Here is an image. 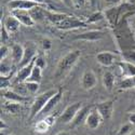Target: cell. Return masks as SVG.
Listing matches in <instances>:
<instances>
[{"instance_id": "836d02e7", "label": "cell", "mask_w": 135, "mask_h": 135, "mask_svg": "<svg viewBox=\"0 0 135 135\" xmlns=\"http://www.w3.org/2000/svg\"><path fill=\"white\" fill-rule=\"evenodd\" d=\"M33 62H35V65H36V66H38V67H40L41 69L46 68V66H47L46 59H44V56H43L42 54L37 55L36 57H35V60H33Z\"/></svg>"}, {"instance_id": "44dd1931", "label": "cell", "mask_w": 135, "mask_h": 135, "mask_svg": "<svg viewBox=\"0 0 135 135\" xmlns=\"http://www.w3.org/2000/svg\"><path fill=\"white\" fill-rule=\"evenodd\" d=\"M68 14L65 13H60V12H54V11H50L48 9H46V18L52 23L54 26H56L57 24H60L62 21H64Z\"/></svg>"}, {"instance_id": "ee69618b", "label": "cell", "mask_w": 135, "mask_h": 135, "mask_svg": "<svg viewBox=\"0 0 135 135\" xmlns=\"http://www.w3.org/2000/svg\"><path fill=\"white\" fill-rule=\"evenodd\" d=\"M31 1H35V2H37L39 4H42V6H47L49 0H31Z\"/></svg>"}, {"instance_id": "2e32d148", "label": "cell", "mask_w": 135, "mask_h": 135, "mask_svg": "<svg viewBox=\"0 0 135 135\" xmlns=\"http://www.w3.org/2000/svg\"><path fill=\"white\" fill-rule=\"evenodd\" d=\"M103 122V118L102 116L99 115V112L95 109V107H93L91 109V111H90V114L85 120V123L84 124L89 128V129H91V130H95L97 129L99 126H100V123Z\"/></svg>"}, {"instance_id": "ba28073f", "label": "cell", "mask_w": 135, "mask_h": 135, "mask_svg": "<svg viewBox=\"0 0 135 135\" xmlns=\"http://www.w3.org/2000/svg\"><path fill=\"white\" fill-rule=\"evenodd\" d=\"M80 84H81L82 89L86 90V91L94 89L97 84V78H96V75L94 74V71L91 69H85L81 76Z\"/></svg>"}, {"instance_id": "5bb4252c", "label": "cell", "mask_w": 135, "mask_h": 135, "mask_svg": "<svg viewBox=\"0 0 135 135\" xmlns=\"http://www.w3.org/2000/svg\"><path fill=\"white\" fill-rule=\"evenodd\" d=\"M118 59V54L112 53L110 51H103L99 52L96 55V61L99 65H102L104 67H109L114 64Z\"/></svg>"}, {"instance_id": "5b68a950", "label": "cell", "mask_w": 135, "mask_h": 135, "mask_svg": "<svg viewBox=\"0 0 135 135\" xmlns=\"http://www.w3.org/2000/svg\"><path fill=\"white\" fill-rule=\"evenodd\" d=\"M81 107H82L81 102H77V103L68 105L61 114L59 121H61L62 123H64V124H68V123H70L73 121V119L75 118V116L77 115V112L80 110Z\"/></svg>"}, {"instance_id": "7a4b0ae2", "label": "cell", "mask_w": 135, "mask_h": 135, "mask_svg": "<svg viewBox=\"0 0 135 135\" xmlns=\"http://www.w3.org/2000/svg\"><path fill=\"white\" fill-rule=\"evenodd\" d=\"M80 57H81V51L80 50H73V51H69L67 54H65L59 61L57 65H56L54 77L57 78V79L64 78L74 68Z\"/></svg>"}, {"instance_id": "d6a6232c", "label": "cell", "mask_w": 135, "mask_h": 135, "mask_svg": "<svg viewBox=\"0 0 135 135\" xmlns=\"http://www.w3.org/2000/svg\"><path fill=\"white\" fill-rule=\"evenodd\" d=\"M11 33L6 29V27L1 24V29H0V40H1V44H6L7 41L9 40Z\"/></svg>"}, {"instance_id": "4fadbf2b", "label": "cell", "mask_w": 135, "mask_h": 135, "mask_svg": "<svg viewBox=\"0 0 135 135\" xmlns=\"http://www.w3.org/2000/svg\"><path fill=\"white\" fill-rule=\"evenodd\" d=\"M33 66H35V62L32 61L30 64L20 68L18 71L16 73V75L13 77V83L16 84V83H23V82L27 81V79L29 78V76L32 71Z\"/></svg>"}, {"instance_id": "7c38bea8", "label": "cell", "mask_w": 135, "mask_h": 135, "mask_svg": "<svg viewBox=\"0 0 135 135\" xmlns=\"http://www.w3.org/2000/svg\"><path fill=\"white\" fill-rule=\"evenodd\" d=\"M11 14L14 15L21 22V24L24 26L32 27L36 24V22L31 17L29 11H27V10H13V11H11Z\"/></svg>"}, {"instance_id": "8992f818", "label": "cell", "mask_w": 135, "mask_h": 135, "mask_svg": "<svg viewBox=\"0 0 135 135\" xmlns=\"http://www.w3.org/2000/svg\"><path fill=\"white\" fill-rule=\"evenodd\" d=\"M37 56V46L33 42L28 41L25 43L24 46V56H23V60L20 63V65L17 66V68H22L28 64H30L35 57Z\"/></svg>"}, {"instance_id": "cb8c5ba5", "label": "cell", "mask_w": 135, "mask_h": 135, "mask_svg": "<svg viewBox=\"0 0 135 135\" xmlns=\"http://www.w3.org/2000/svg\"><path fill=\"white\" fill-rule=\"evenodd\" d=\"M115 82H116L115 75L109 70H106L103 74V84H104L105 89L108 90V91H111L112 88L115 86Z\"/></svg>"}, {"instance_id": "d590c367", "label": "cell", "mask_w": 135, "mask_h": 135, "mask_svg": "<svg viewBox=\"0 0 135 135\" xmlns=\"http://www.w3.org/2000/svg\"><path fill=\"white\" fill-rule=\"evenodd\" d=\"M9 52H10V49L6 46V44H1V48H0V60H4L8 57L9 55Z\"/></svg>"}, {"instance_id": "ab89813d", "label": "cell", "mask_w": 135, "mask_h": 135, "mask_svg": "<svg viewBox=\"0 0 135 135\" xmlns=\"http://www.w3.org/2000/svg\"><path fill=\"white\" fill-rule=\"evenodd\" d=\"M44 120L48 122V124H49L50 127H52V126L54 124V122H55V116H54V115H48V116H46Z\"/></svg>"}, {"instance_id": "6da1fadb", "label": "cell", "mask_w": 135, "mask_h": 135, "mask_svg": "<svg viewBox=\"0 0 135 135\" xmlns=\"http://www.w3.org/2000/svg\"><path fill=\"white\" fill-rule=\"evenodd\" d=\"M112 33L120 52L135 50V35L129 24L128 17H123L115 27H112Z\"/></svg>"}, {"instance_id": "f6af8a7d", "label": "cell", "mask_w": 135, "mask_h": 135, "mask_svg": "<svg viewBox=\"0 0 135 135\" xmlns=\"http://www.w3.org/2000/svg\"><path fill=\"white\" fill-rule=\"evenodd\" d=\"M0 128H1V130H6V129H8V126L4 123V121H3V120L0 121Z\"/></svg>"}, {"instance_id": "484cf974", "label": "cell", "mask_w": 135, "mask_h": 135, "mask_svg": "<svg viewBox=\"0 0 135 135\" xmlns=\"http://www.w3.org/2000/svg\"><path fill=\"white\" fill-rule=\"evenodd\" d=\"M105 18V14H104V11H94L92 14H90L88 20L85 21V23L89 25V24H95V23H98V22L103 21Z\"/></svg>"}, {"instance_id": "b9f144b4", "label": "cell", "mask_w": 135, "mask_h": 135, "mask_svg": "<svg viewBox=\"0 0 135 135\" xmlns=\"http://www.w3.org/2000/svg\"><path fill=\"white\" fill-rule=\"evenodd\" d=\"M121 0H104V2L107 4V6H116V4H119Z\"/></svg>"}, {"instance_id": "f35d334b", "label": "cell", "mask_w": 135, "mask_h": 135, "mask_svg": "<svg viewBox=\"0 0 135 135\" xmlns=\"http://www.w3.org/2000/svg\"><path fill=\"white\" fill-rule=\"evenodd\" d=\"M75 8H82L85 6L86 2H89V0H71Z\"/></svg>"}, {"instance_id": "74e56055", "label": "cell", "mask_w": 135, "mask_h": 135, "mask_svg": "<svg viewBox=\"0 0 135 135\" xmlns=\"http://www.w3.org/2000/svg\"><path fill=\"white\" fill-rule=\"evenodd\" d=\"M41 44H42V48H43L44 51H49V50L52 48V42H51V40L48 39V38L43 39V40L41 41Z\"/></svg>"}, {"instance_id": "277c9868", "label": "cell", "mask_w": 135, "mask_h": 135, "mask_svg": "<svg viewBox=\"0 0 135 135\" xmlns=\"http://www.w3.org/2000/svg\"><path fill=\"white\" fill-rule=\"evenodd\" d=\"M88 24L84 21H81L73 15H67V17L62 21L60 24H57L55 27L61 30H70V29H77L80 27H86Z\"/></svg>"}, {"instance_id": "8d00e7d4", "label": "cell", "mask_w": 135, "mask_h": 135, "mask_svg": "<svg viewBox=\"0 0 135 135\" xmlns=\"http://www.w3.org/2000/svg\"><path fill=\"white\" fill-rule=\"evenodd\" d=\"M89 6L94 11H97L100 7V0H89Z\"/></svg>"}, {"instance_id": "bcb514c9", "label": "cell", "mask_w": 135, "mask_h": 135, "mask_svg": "<svg viewBox=\"0 0 135 135\" xmlns=\"http://www.w3.org/2000/svg\"><path fill=\"white\" fill-rule=\"evenodd\" d=\"M56 135H70L68 132H65V131H63V132H60V133H57Z\"/></svg>"}, {"instance_id": "7bdbcfd3", "label": "cell", "mask_w": 135, "mask_h": 135, "mask_svg": "<svg viewBox=\"0 0 135 135\" xmlns=\"http://www.w3.org/2000/svg\"><path fill=\"white\" fill-rule=\"evenodd\" d=\"M60 1H62L66 7H68V8H75L71 0H60Z\"/></svg>"}, {"instance_id": "30bf717a", "label": "cell", "mask_w": 135, "mask_h": 135, "mask_svg": "<svg viewBox=\"0 0 135 135\" xmlns=\"http://www.w3.org/2000/svg\"><path fill=\"white\" fill-rule=\"evenodd\" d=\"M93 108V106L91 105H86V106H82L80 108V110L77 112V115L75 116V118L73 119V121L69 123L70 124V128L71 129H75V128H78L82 126L83 123H85V120L90 114V111H91V109Z\"/></svg>"}, {"instance_id": "f1b7e54d", "label": "cell", "mask_w": 135, "mask_h": 135, "mask_svg": "<svg viewBox=\"0 0 135 135\" xmlns=\"http://www.w3.org/2000/svg\"><path fill=\"white\" fill-rule=\"evenodd\" d=\"M120 55L123 61L130 62L135 65V50H127L120 52Z\"/></svg>"}, {"instance_id": "52a82bcc", "label": "cell", "mask_w": 135, "mask_h": 135, "mask_svg": "<svg viewBox=\"0 0 135 135\" xmlns=\"http://www.w3.org/2000/svg\"><path fill=\"white\" fill-rule=\"evenodd\" d=\"M114 104H115L114 100L108 99V100H104V102L97 103L94 107L99 112V115L102 116L103 120L108 121L111 119L112 115H114V107H115Z\"/></svg>"}, {"instance_id": "ffe728a7", "label": "cell", "mask_w": 135, "mask_h": 135, "mask_svg": "<svg viewBox=\"0 0 135 135\" xmlns=\"http://www.w3.org/2000/svg\"><path fill=\"white\" fill-rule=\"evenodd\" d=\"M119 68L121 70V75L123 78H128V77H134L135 76V65L127 62V61H120L117 63Z\"/></svg>"}, {"instance_id": "603a6c76", "label": "cell", "mask_w": 135, "mask_h": 135, "mask_svg": "<svg viewBox=\"0 0 135 135\" xmlns=\"http://www.w3.org/2000/svg\"><path fill=\"white\" fill-rule=\"evenodd\" d=\"M29 13L36 23L37 22H40L46 18V6H39V7L33 8L31 10H29Z\"/></svg>"}, {"instance_id": "d6986e66", "label": "cell", "mask_w": 135, "mask_h": 135, "mask_svg": "<svg viewBox=\"0 0 135 135\" xmlns=\"http://www.w3.org/2000/svg\"><path fill=\"white\" fill-rule=\"evenodd\" d=\"M2 25L6 27V29L11 33V35H12V33H15L16 31H18V29H20L22 24H21V22L14 15L11 14V15L6 17V20H4Z\"/></svg>"}, {"instance_id": "f546056e", "label": "cell", "mask_w": 135, "mask_h": 135, "mask_svg": "<svg viewBox=\"0 0 135 135\" xmlns=\"http://www.w3.org/2000/svg\"><path fill=\"white\" fill-rule=\"evenodd\" d=\"M50 128H51V127L48 124V122L43 119V120H40V121H38V122L36 123L35 130H36V132L43 134V133H47Z\"/></svg>"}, {"instance_id": "8fae6325", "label": "cell", "mask_w": 135, "mask_h": 135, "mask_svg": "<svg viewBox=\"0 0 135 135\" xmlns=\"http://www.w3.org/2000/svg\"><path fill=\"white\" fill-rule=\"evenodd\" d=\"M105 36L104 31L102 30H89L81 32L79 35H76L73 40H83V41H90V42H95L103 39Z\"/></svg>"}, {"instance_id": "d4e9b609", "label": "cell", "mask_w": 135, "mask_h": 135, "mask_svg": "<svg viewBox=\"0 0 135 135\" xmlns=\"http://www.w3.org/2000/svg\"><path fill=\"white\" fill-rule=\"evenodd\" d=\"M13 62L11 61L9 62L7 59L1 61V65H0V73H1V76H12V69H13Z\"/></svg>"}, {"instance_id": "e0dca14e", "label": "cell", "mask_w": 135, "mask_h": 135, "mask_svg": "<svg viewBox=\"0 0 135 135\" xmlns=\"http://www.w3.org/2000/svg\"><path fill=\"white\" fill-rule=\"evenodd\" d=\"M1 96L4 99H7L8 102H13V103L23 104L28 100L27 96H24V95L17 93L14 90H1Z\"/></svg>"}, {"instance_id": "3957f363", "label": "cell", "mask_w": 135, "mask_h": 135, "mask_svg": "<svg viewBox=\"0 0 135 135\" xmlns=\"http://www.w3.org/2000/svg\"><path fill=\"white\" fill-rule=\"evenodd\" d=\"M57 92V90H54V89H51V90H48L47 92H44L40 95H38L30 106V111H29V118L30 119H33L36 118L37 116L40 115V112L42 111V109L44 108V106L47 105L48 100Z\"/></svg>"}, {"instance_id": "9c48e42d", "label": "cell", "mask_w": 135, "mask_h": 135, "mask_svg": "<svg viewBox=\"0 0 135 135\" xmlns=\"http://www.w3.org/2000/svg\"><path fill=\"white\" fill-rule=\"evenodd\" d=\"M42 4H39L35 1H31V0H10L8 2V8L13 11V10H31L36 7H39ZM47 7V6H46Z\"/></svg>"}, {"instance_id": "4316f807", "label": "cell", "mask_w": 135, "mask_h": 135, "mask_svg": "<svg viewBox=\"0 0 135 135\" xmlns=\"http://www.w3.org/2000/svg\"><path fill=\"white\" fill-rule=\"evenodd\" d=\"M120 90H129V89H135V76L134 77H128L122 79L119 83Z\"/></svg>"}, {"instance_id": "4dcf8cb0", "label": "cell", "mask_w": 135, "mask_h": 135, "mask_svg": "<svg viewBox=\"0 0 135 135\" xmlns=\"http://www.w3.org/2000/svg\"><path fill=\"white\" fill-rule=\"evenodd\" d=\"M27 91L30 93V94H35L38 90H39V83L38 82H33V81H25L24 82Z\"/></svg>"}, {"instance_id": "9a60e30c", "label": "cell", "mask_w": 135, "mask_h": 135, "mask_svg": "<svg viewBox=\"0 0 135 135\" xmlns=\"http://www.w3.org/2000/svg\"><path fill=\"white\" fill-rule=\"evenodd\" d=\"M62 97H63V90H62V89H59L57 92H56V93L48 100L47 105L44 106V108L42 109V111L40 112V114H42L43 116L50 115V112H51L56 106H57V104L62 100Z\"/></svg>"}, {"instance_id": "7dc6e473", "label": "cell", "mask_w": 135, "mask_h": 135, "mask_svg": "<svg viewBox=\"0 0 135 135\" xmlns=\"http://www.w3.org/2000/svg\"><path fill=\"white\" fill-rule=\"evenodd\" d=\"M123 1H126V2H130V3H133V2H135V0H123Z\"/></svg>"}, {"instance_id": "c3c4849f", "label": "cell", "mask_w": 135, "mask_h": 135, "mask_svg": "<svg viewBox=\"0 0 135 135\" xmlns=\"http://www.w3.org/2000/svg\"><path fill=\"white\" fill-rule=\"evenodd\" d=\"M130 135H135V131H134V132H132V133H131Z\"/></svg>"}, {"instance_id": "7402d4cb", "label": "cell", "mask_w": 135, "mask_h": 135, "mask_svg": "<svg viewBox=\"0 0 135 135\" xmlns=\"http://www.w3.org/2000/svg\"><path fill=\"white\" fill-rule=\"evenodd\" d=\"M3 111H6L7 114H11V115H18L20 112L23 109L21 103H13V102H7L3 104L2 106Z\"/></svg>"}, {"instance_id": "ac0fdd59", "label": "cell", "mask_w": 135, "mask_h": 135, "mask_svg": "<svg viewBox=\"0 0 135 135\" xmlns=\"http://www.w3.org/2000/svg\"><path fill=\"white\" fill-rule=\"evenodd\" d=\"M24 56V46L20 43H14L11 48V61L15 66H18Z\"/></svg>"}, {"instance_id": "83f0119b", "label": "cell", "mask_w": 135, "mask_h": 135, "mask_svg": "<svg viewBox=\"0 0 135 135\" xmlns=\"http://www.w3.org/2000/svg\"><path fill=\"white\" fill-rule=\"evenodd\" d=\"M42 79V69L40 68V67L38 66H33V68H32V71L29 76V78L27 79V81H33V82H38L40 83Z\"/></svg>"}, {"instance_id": "e575fe53", "label": "cell", "mask_w": 135, "mask_h": 135, "mask_svg": "<svg viewBox=\"0 0 135 135\" xmlns=\"http://www.w3.org/2000/svg\"><path fill=\"white\" fill-rule=\"evenodd\" d=\"M10 77L12 76H1V79H0V86H1V90H7L9 86H11V80Z\"/></svg>"}, {"instance_id": "1f68e13d", "label": "cell", "mask_w": 135, "mask_h": 135, "mask_svg": "<svg viewBox=\"0 0 135 135\" xmlns=\"http://www.w3.org/2000/svg\"><path fill=\"white\" fill-rule=\"evenodd\" d=\"M132 130H133V126L131 123H126V124H123L119 131H118V134L117 135H130L132 133Z\"/></svg>"}, {"instance_id": "681fc988", "label": "cell", "mask_w": 135, "mask_h": 135, "mask_svg": "<svg viewBox=\"0 0 135 135\" xmlns=\"http://www.w3.org/2000/svg\"><path fill=\"white\" fill-rule=\"evenodd\" d=\"M9 135H15V134H9Z\"/></svg>"}, {"instance_id": "60d3db41", "label": "cell", "mask_w": 135, "mask_h": 135, "mask_svg": "<svg viewBox=\"0 0 135 135\" xmlns=\"http://www.w3.org/2000/svg\"><path fill=\"white\" fill-rule=\"evenodd\" d=\"M128 121L131 123L133 127H135V112L129 114V116H128Z\"/></svg>"}]
</instances>
